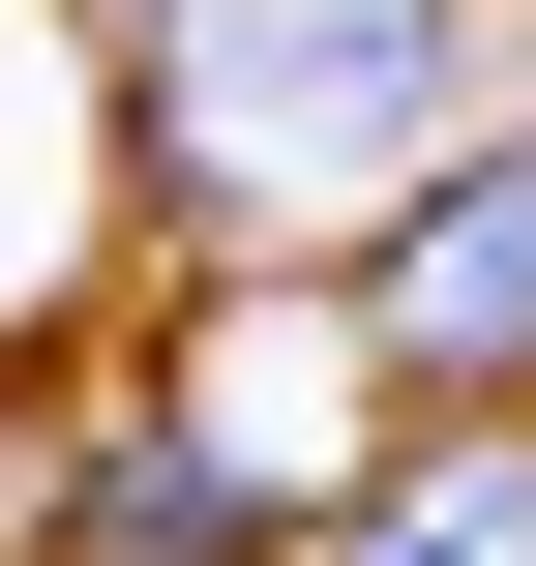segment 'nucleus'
<instances>
[{"label": "nucleus", "mask_w": 536, "mask_h": 566, "mask_svg": "<svg viewBox=\"0 0 536 566\" xmlns=\"http://www.w3.org/2000/svg\"><path fill=\"white\" fill-rule=\"evenodd\" d=\"M507 0H119V209L179 269L239 239H358L448 119H477Z\"/></svg>", "instance_id": "f257e3e1"}, {"label": "nucleus", "mask_w": 536, "mask_h": 566, "mask_svg": "<svg viewBox=\"0 0 536 566\" xmlns=\"http://www.w3.org/2000/svg\"><path fill=\"white\" fill-rule=\"evenodd\" d=\"M328 328L388 418H536V119H448L358 239H328Z\"/></svg>", "instance_id": "f03ea898"}, {"label": "nucleus", "mask_w": 536, "mask_h": 566, "mask_svg": "<svg viewBox=\"0 0 536 566\" xmlns=\"http://www.w3.org/2000/svg\"><path fill=\"white\" fill-rule=\"evenodd\" d=\"M269 537H298V507H269L179 388H90V418H60V478H30V566H269Z\"/></svg>", "instance_id": "7ed1b4c3"}, {"label": "nucleus", "mask_w": 536, "mask_h": 566, "mask_svg": "<svg viewBox=\"0 0 536 566\" xmlns=\"http://www.w3.org/2000/svg\"><path fill=\"white\" fill-rule=\"evenodd\" d=\"M269 566H536V418H388Z\"/></svg>", "instance_id": "20e7f679"}]
</instances>
